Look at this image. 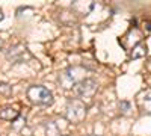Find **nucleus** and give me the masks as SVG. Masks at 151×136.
I'll list each match as a JSON object with an SVG mask.
<instances>
[{"label":"nucleus","instance_id":"1","mask_svg":"<svg viewBox=\"0 0 151 136\" xmlns=\"http://www.w3.org/2000/svg\"><path fill=\"white\" fill-rule=\"evenodd\" d=\"M26 95L30 100V103H33L36 106H50V104H53V101H55L52 91H48L42 85H32V86H29Z\"/></svg>","mask_w":151,"mask_h":136},{"label":"nucleus","instance_id":"2","mask_svg":"<svg viewBox=\"0 0 151 136\" xmlns=\"http://www.w3.org/2000/svg\"><path fill=\"white\" fill-rule=\"evenodd\" d=\"M88 114V104L80 98H73L65 109V118L71 122H82Z\"/></svg>","mask_w":151,"mask_h":136},{"label":"nucleus","instance_id":"3","mask_svg":"<svg viewBox=\"0 0 151 136\" xmlns=\"http://www.w3.org/2000/svg\"><path fill=\"white\" fill-rule=\"evenodd\" d=\"M86 71L88 70L85 67H77V65H76V67H70V68L62 71V74L59 76V83L64 86L65 89H70V88H73L76 83H79L80 80L86 79L85 77Z\"/></svg>","mask_w":151,"mask_h":136},{"label":"nucleus","instance_id":"4","mask_svg":"<svg viewBox=\"0 0 151 136\" xmlns=\"http://www.w3.org/2000/svg\"><path fill=\"white\" fill-rule=\"evenodd\" d=\"M97 89H98L97 82H95L94 79H89V77L80 80L79 83H76V85L73 86L74 94L77 95L80 100H83V101H85V100H91V98L95 95Z\"/></svg>","mask_w":151,"mask_h":136},{"label":"nucleus","instance_id":"5","mask_svg":"<svg viewBox=\"0 0 151 136\" xmlns=\"http://www.w3.org/2000/svg\"><path fill=\"white\" fill-rule=\"evenodd\" d=\"M8 58L12 59L14 62H18V60H23V59H26V58H30V55H29V50L26 48V45L15 44V45H12V47L9 48Z\"/></svg>","mask_w":151,"mask_h":136},{"label":"nucleus","instance_id":"6","mask_svg":"<svg viewBox=\"0 0 151 136\" xmlns=\"http://www.w3.org/2000/svg\"><path fill=\"white\" fill-rule=\"evenodd\" d=\"M137 106L144 114H151V89H145L137 95Z\"/></svg>","mask_w":151,"mask_h":136},{"label":"nucleus","instance_id":"7","mask_svg":"<svg viewBox=\"0 0 151 136\" xmlns=\"http://www.w3.org/2000/svg\"><path fill=\"white\" fill-rule=\"evenodd\" d=\"M20 117V112L14 107H2L0 109V118L6 121H15Z\"/></svg>","mask_w":151,"mask_h":136},{"label":"nucleus","instance_id":"8","mask_svg":"<svg viewBox=\"0 0 151 136\" xmlns=\"http://www.w3.org/2000/svg\"><path fill=\"white\" fill-rule=\"evenodd\" d=\"M147 55V45L145 44H136L133 48H132V53H130V58L132 59H137V58H144Z\"/></svg>","mask_w":151,"mask_h":136},{"label":"nucleus","instance_id":"9","mask_svg":"<svg viewBox=\"0 0 151 136\" xmlns=\"http://www.w3.org/2000/svg\"><path fill=\"white\" fill-rule=\"evenodd\" d=\"M45 127H47V136H58V127L53 121L47 122Z\"/></svg>","mask_w":151,"mask_h":136},{"label":"nucleus","instance_id":"10","mask_svg":"<svg viewBox=\"0 0 151 136\" xmlns=\"http://www.w3.org/2000/svg\"><path fill=\"white\" fill-rule=\"evenodd\" d=\"M0 92L5 94V95H9L11 94V86L8 83H0Z\"/></svg>","mask_w":151,"mask_h":136},{"label":"nucleus","instance_id":"11","mask_svg":"<svg viewBox=\"0 0 151 136\" xmlns=\"http://www.w3.org/2000/svg\"><path fill=\"white\" fill-rule=\"evenodd\" d=\"M119 106H121V107H124V110H122L124 114H129V109H130V104H129L127 101H122V103H121Z\"/></svg>","mask_w":151,"mask_h":136},{"label":"nucleus","instance_id":"12","mask_svg":"<svg viewBox=\"0 0 151 136\" xmlns=\"http://www.w3.org/2000/svg\"><path fill=\"white\" fill-rule=\"evenodd\" d=\"M2 20H3V12L0 11V21H2Z\"/></svg>","mask_w":151,"mask_h":136},{"label":"nucleus","instance_id":"13","mask_svg":"<svg viewBox=\"0 0 151 136\" xmlns=\"http://www.w3.org/2000/svg\"><path fill=\"white\" fill-rule=\"evenodd\" d=\"M2 45H3V42H2V40H0V50H2Z\"/></svg>","mask_w":151,"mask_h":136},{"label":"nucleus","instance_id":"14","mask_svg":"<svg viewBox=\"0 0 151 136\" xmlns=\"http://www.w3.org/2000/svg\"><path fill=\"white\" fill-rule=\"evenodd\" d=\"M88 136H97V135H88Z\"/></svg>","mask_w":151,"mask_h":136}]
</instances>
